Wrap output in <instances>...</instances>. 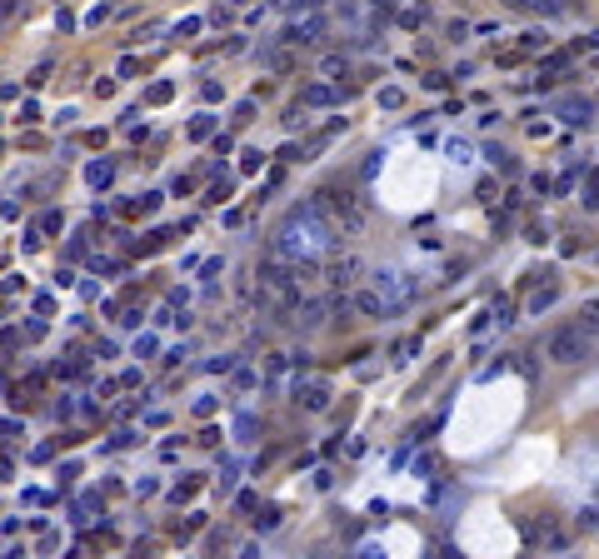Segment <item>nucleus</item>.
<instances>
[{
	"label": "nucleus",
	"mask_w": 599,
	"mask_h": 559,
	"mask_svg": "<svg viewBox=\"0 0 599 559\" xmlns=\"http://www.w3.org/2000/svg\"><path fill=\"white\" fill-rule=\"evenodd\" d=\"M295 6H300V10H314V6H320V0H295Z\"/></svg>",
	"instance_id": "7ed1b4c3"
},
{
	"label": "nucleus",
	"mask_w": 599,
	"mask_h": 559,
	"mask_svg": "<svg viewBox=\"0 0 599 559\" xmlns=\"http://www.w3.org/2000/svg\"><path fill=\"white\" fill-rule=\"evenodd\" d=\"M335 245V225L325 220V205H300V210H290L285 215V225L275 230V255L280 260H320L325 250Z\"/></svg>",
	"instance_id": "f257e3e1"
},
{
	"label": "nucleus",
	"mask_w": 599,
	"mask_h": 559,
	"mask_svg": "<svg viewBox=\"0 0 599 559\" xmlns=\"http://www.w3.org/2000/svg\"><path fill=\"white\" fill-rule=\"evenodd\" d=\"M584 355V335L579 330H559L554 339H549V360H559V365H575Z\"/></svg>",
	"instance_id": "f03ea898"
}]
</instances>
